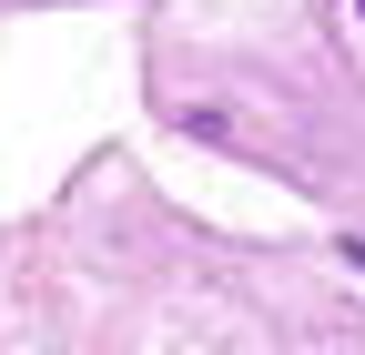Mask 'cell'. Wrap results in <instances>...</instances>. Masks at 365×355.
Segmentation results:
<instances>
[{
    "label": "cell",
    "instance_id": "2",
    "mask_svg": "<svg viewBox=\"0 0 365 355\" xmlns=\"http://www.w3.org/2000/svg\"><path fill=\"white\" fill-rule=\"evenodd\" d=\"M355 11H365V0H355Z\"/></svg>",
    "mask_w": 365,
    "mask_h": 355
},
{
    "label": "cell",
    "instance_id": "1",
    "mask_svg": "<svg viewBox=\"0 0 365 355\" xmlns=\"http://www.w3.org/2000/svg\"><path fill=\"white\" fill-rule=\"evenodd\" d=\"M345 254H355V274H365V244H345Z\"/></svg>",
    "mask_w": 365,
    "mask_h": 355
}]
</instances>
